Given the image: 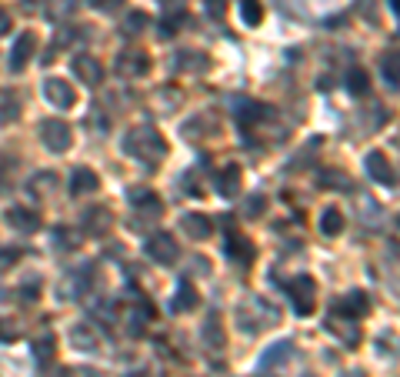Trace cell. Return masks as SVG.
Instances as JSON below:
<instances>
[{"label":"cell","instance_id":"obj_1","mask_svg":"<svg viewBox=\"0 0 400 377\" xmlns=\"http://www.w3.org/2000/svg\"><path fill=\"white\" fill-rule=\"evenodd\" d=\"M124 151L130 154V157H137V161L144 163H154L163 161V154H167V140L154 130V127H137V130H130L124 137Z\"/></svg>","mask_w":400,"mask_h":377},{"label":"cell","instance_id":"obj_2","mask_svg":"<svg viewBox=\"0 0 400 377\" xmlns=\"http://www.w3.org/2000/svg\"><path fill=\"white\" fill-rule=\"evenodd\" d=\"M40 140H44V147L54 154H63L70 144H74V134H70V127L67 120H57V117H47V120H40Z\"/></svg>","mask_w":400,"mask_h":377},{"label":"cell","instance_id":"obj_3","mask_svg":"<svg viewBox=\"0 0 400 377\" xmlns=\"http://www.w3.org/2000/svg\"><path fill=\"white\" fill-rule=\"evenodd\" d=\"M287 294H290V301H294V311H297L300 317H307L313 311V294H317V284H313V277H297V280H290L287 284Z\"/></svg>","mask_w":400,"mask_h":377},{"label":"cell","instance_id":"obj_4","mask_svg":"<svg viewBox=\"0 0 400 377\" xmlns=\"http://www.w3.org/2000/svg\"><path fill=\"white\" fill-rule=\"evenodd\" d=\"M34 51H37V34L34 30H24L20 37L13 40V47H11V70L13 74H20L27 63H30V57H34Z\"/></svg>","mask_w":400,"mask_h":377},{"label":"cell","instance_id":"obj_5","mask_svg":"<svg viewBox=\"0 0 400 377\" xmlns=\"http://www.w3.org/2000/svg\"><path fill=\"white\" fill-rule=\"evenodd\" d=\"M70 70L80 84H87V87H97L100 80H104V67H100L97 57H90V54H77L74 61H70Z\"/></svg>","mask_w":400,"mask_h":377},{"label":"cell","instance_id":"obj_6","mask_svg":"<svg viewBox=\"0 0 400 377\" xmlns=\"http://www.w3.org/2000/svg\"><path fill=\"white\" fill-rule=\"evenodd\" d=\"M44 97H47L54 107H61V111H67V107L77 104L74 87H70L67 80H61V77H47V80H44Z\"/></svg>","mask_w":400,"mask_h":377},{"label":"cell","instance_id":"obj_7","mask_svg":"<svg viewBox=\"0 0 400 377\" xmlns=\"http://www.w3.org/2000/svg\"><path fill=\"white\" fill-rule=\"evenodd\" d=\"M147 257L157 261V264H174L177 261V244L170 234H154L147 240Z\"/></svg>","mask_w":400,"mask_h":377},{"label":"cell","instance_id":"obj_8","mask_svg":"<svg viewBox=\"0 0 400 377\" xmlns=\"http://www.w3.org/2000/svg\"><path fill=\"white\" fill-rule=\"evenodd\" d=\"M367 174L374 177V180H380V184H397V180H400L397 171L390 167L387 154H380V151H370V154H367Z\"/></svg>","mask_w":400,"mask_h":377},{"label":"cell","instance_id":"obj_9","mask_svg":"<svg viewBox=\"0 0 400 377\" xmlns=\"http://www.w3.org/2000/svg\"><path fill=\"white\" fill-rule=\"evenodd\" d=\"M7 224L13 230H20V234H34V230H40V214L30 211V207H11L7 211Z\"/></svg>","mask_w":400,"mask_h":377},{"label":"cell","instance_id":"obj_10","mask_svg":"<svg viewBox=\"0 0 400 377\" xmlns=\"http://www.w3.org/2000/svg\"><path fill=\"white\" fill-rule=\"evenodd\" d=\"M67 340L84 354L100 351V338H97V330H94V324H74L70 327V334H67Z\"/></svg>","mask_w":400,"mask_h":377},{"label":"cell","instance_id":"obj_11","mask_svg":"<svg viewBox=\"0 0 400 377\" xmlns=\"http://www.w3.org/2000/svg\"><path fill=\"white\" fill-rule=\"evenodd\" d=\"M240 187H244V171H240V163H227L224 171L217 174V190H220L224 197H234V194H240Z\"/></svg>","mask_w":400,"mask_h":377},{"label":"cell","instance_id":"obj_12","mask_svg":"<svg viewBox=\"0 0 400 377\" xmlns=\"http://www.w3.org/2000/svg\"><path fill=\"white\" fill-rule=\"evenodd\" d=\"M334 311L344 317H354V321H361L367 311H370V301H367V294H347V297H340L334 304Z\"/></svg>","mask_w":400,"mask_h":377},{"label":"cell","instance_id":"obj_13","mask_svg":"<svg viewBox=\"0 0 400 377\" xmlns=\"http://www.w3.org/2000/svg\"><path fill=\"white\" fill-rule=\"evenodd\" d=\"M84 227H87V234H94V237H104L113 227L111 211L107 207H90L87 214H84Z\"/></svg>","mask_w":400,"mask_h":377},{"label":"cell","instance_id":"obj_14","mask_svg":"<svg viewBox=\"0 0 400 377\" xmlns=\"http://www.w3.org/2000/svg\"><path fill=\"white\" fill-rule=\"evenodd\" d=\"M147 67H150L147 54H140V51H127V54L117 57V70H120L124 77H137V74H144Z\"/></svg>","mask_w":400,"mask_h":377},{"label":"cell","instance_id":"obj_15","mask_svg":"<svg viewBox=\"0 0 400 377\" xmlns=\"http://www.w3.org/2000/svg\"><path fill=\"white\" fill-rule=\"evenodd\" d=\"M180 227H184L194 240H204V237H211V234H213L211 217H204V214H184V217H180Z\"/></svg>","mask_w":400,"mask_h":377},{"label":"cell","instance_id":"obj_16","mask_svg":"<svg viewBox=\"0 0 400 377\" xmlns=\"http://www.w3.org/2000/svg\"><path fill=\"white\" fill-rule=\"evenodd\" d=\"M224 254L227 257H234V261H240V264H247L250 257H254V247L247 244V237H240V234H230L224 244Z\"/></svg>","mask_w":400,"mask_h":377},{"label":"cell","instance_id":"obj_17","mask_svg":"<svg viewBox=\"0 0 400 377\" xmlns=\"http://www.w3.org/2000/svg\"><path fill=\"white\" fill-rule=\"evenodd\" d=\"M100 187V180L94 171H87V167H77L74 177H70V190L74 194H90V190H97Z\"/></svg>","mask_w":400,"mask_h":377},{"label":"cell","instance_id":"obj_18","mask_svg":"<svg viewBox=\"0 0 400 377\" xmlns=\"http://www.w3.org/2000/svg\"><path fill=\"white\" fill-rule=\"evenodd\" d=\"M20 117V101L13 90H0V124H11Z\"/></svg>","mask_w":400,"mask_h":377},{"label":"cell","instance_id":"obj_19","mask_svg":"<svg viewBox=\"0 0 400 377\" xmlns=\"http://www.w3.org/2000/svg\"><path fill=\"white\" fill-rule=\"evenodd\" d=\"M320 230H324L327 237H337L340 230H344V214H340L337 207H327L324 217H320Z\"/></svg>","mask_w":400,"mask_h":377},{"label":"cell","instance_id":"obj_20","mask_svg":"<svg viewBox=\"0 0 400 377\" xmlns=\"http://www.w3.org/2000/svg\"><path fill=\"white\" fill-rule=\"evenodd\" d=\"M197 304V290L190 280H180V288H177V301H174V311H190Z\"/></svg>","mask_w":400,"mask_h":377},{"label":"cell","instance_id":"obj_21","mask_svg":"<svg viewBox=\"0 0 400 377\" xmlns=\"http://www.w3.org/2000/svg\"><path fill=\"white\" fill-rule=\"evenodd\" d=\"M240 17H244V24L247 27H257L263 20V7L261 0H240Z\"/></svg>","mask_w":400,"mask_h":377},{"label":"cell","instance_id":"obj_22","mask_svg":"<svg viewBox=\"0 0 400 377\" xmlns=\"http://www.w3.org/2000/svg\"><path fill=\"white\" fill-rule=\"evenodd\" d=\"M347 90H350V94H357V97L367 94V90H370V77H367V70L354 67V70L347 74Z\"/></svg>","mask_w":400,"mask_h":377},{"label":"cell","instance_id":"obj_23","mask_svg":"<svg viewBox=\"0 0 400 377\" xmlns=\"http://www.w3.org/2000/svg\"><path fill=\"white\" fill-rule=\"evenodd\" d=\"M77 11V0H47V17L50 20H63Z\"/></svg>","mask_w":400,"mask_h":377},{"label":"cell","instance_id":"obj_24","mask_svg":"<svg viewBox=\"0 0 400 377\" xmlns=\"http://www.w3.org/2000/svg\"><path fill=\"white\" fill-rule=\"evenodd\" d=\"M204 340L211 344L213 351H217V347H224V334H220V321H217V314H211V321L204 324Z\"/></svg>","mask_w":400,"mask_h":377},{"label":"cell","instance_id":"obj_25","mask_svg":"<svg viewBox=\"0 0 400 377\" xmlns=\"http://www.w3.org/2000/svg\"><path fill=\"white\" fill-rule=\"evenodd\" d=\"M54 347H57V340H54V334H44V340H34V357L47 364L50 357H54Z\"/></svg>","mask_w":400,"mask_h":377},{"label":"cell","instance_id":"obj_26","mask_svg":"<svg viewBox=\"0 0 400 377\" xmlns=\"http://www.w3.org/2000/svg\"><path fill=\"white\" fill-rule=\"evenodd\" d=\"M147 13H130V17H127L124 20V34H130V37H134V34H140V30H147Z\"/></svg>","mask_w":400,"mask_h":377},{"label":"cell","instance_id":"obj_27","mask_svg":"<svg viewBox=\"0 0 400 377\" xmlns=\"http://www.w3.org/2000/svg\"><path fill=\"white\" fill-rule=\"evenodd\" d=\"M384 77H387L390 84H400V57H384Z\"/></svg>","mask_w":400,"mask_h":377},{"label":"cell","instance_id":"obj_28","mask_svg":"<svg viewBox=\"0 0 400 377\" xmlns=\"http://www.w3.org/2000/svg\"><path fill=\"white\" fill-rule=\"evenodd\" d=\"M17 338H20V327L13 324V321H0V340L11 344V340H17Z\"/></svg>","mask_w":400,"mask_h":377},{"label":"cell","instance_id":"obj_29","mask_svg":"<svg viewBox=\"0 0 400 377\" xmlns=\"http://www.w3.org/2000/svg\"><path fill=\"white\" fill-rule=\"evenodd\" d=\"M194 57H197V54H180V61H177V67H184V70H204V67H207V61H194Z\"/></svg>","mask_w":400,"mask_h":377},{"label":"cell","instance_id":"obj_30","mask_svg":"<svg viewBox=\"0 0 400 377\" xmlns=\"http://www.w3.org/2000/svg\"><path fill=\"white\" fill-rule=\"evenodd\" d=\"M54 237H57V247H77V234H74V230H63V227H61Z\"/></svg>","mask_w":400,"mask_h":377},{"label":"cell","instance_id":"obj_31","mask_svg":"<svg viewBox=\"0 0 400 377\" xmlns=\"http://www.w3.org/2000/svg\"><path fill=\"white\" fill-rule=\"evenodd\" d=\"M204 4H207V13H211V17H217V20L227 13V0H204Z\"/></svg>","mask_w":400,"mask_h":377},{"label":"cell","instance_id":"obj_32","mask_svg":"<svg viewBox=\"0 0 400 377\" xmlns=\"http://www.w3.org/2000/svg\"><path fill=\"white\" fill-rule=\"evenodd\" d=\"M97 11H104V13H113V11H120L124 7V0H90Z\"/></svg>","mask_w":400,"mask_h":377},{"label":"cell","instance_id":"obj_33","mask_svg":"<svg viewBox=\"0 0 400 377\" xmlns=\"http://www.w3.org/2000/svg\"><path fill=\"white\" fill-rule=\"evenodd\" d=\"M263 211H267V197H261V194H257V197H250L247 201V214H263Z\"/></svg>","mask_w":400,"mask_h":377},{"label":"cell","instance_id":"obj_34","mask_svg":"<svg viewBox=\"0 0 400 377\" xmlns=\"http://www.w3.org/2000/svg\"><path fill=\"white\" fill-rule=\"evenodd\" d=\"M7 30H11V13H7L4 7H0V37H4Z\"/></svg>","mask_w":400,"mask_h":377},{"label":"cell","instance_id":"obj_35","mask_svg":"<svg viewBox=\"0 0 400 377\" xmlns=\"http://www.w3.org/2000/svg\"><path fill=\"white\" fill-rule=\"evenodd\" d=\"M37 290H40V284H27L20 294H24V301H34V297H37Z\"/></svg>","mask_w":400,"mask_h":377},{"label":"cell","instance_id":"obj_36","mask_svg":"<svg viewBox=\"0 0 400 377\" xmlns=\"http://www.w3.org/2000/svg\"><path fill=\"white\" fill-rule=\"evenodd\" d=\"M390 7H394V11L400 13V0H390Z\"/></svg>","mask_w":400,"mask_h":377},{"label":"cell","instance_id":"obj_37","mask_svg":"<svg viewBox=\"0 0 400 377\" xmlns=\"http://www.w3.org/2000/svg\"><path fill=\"white\" fill-rule=\"evenodd\" d=\"M127 377H147V374H127Z\"/></svg>","mask_w":400,"mask_h":377}]
</instances>
